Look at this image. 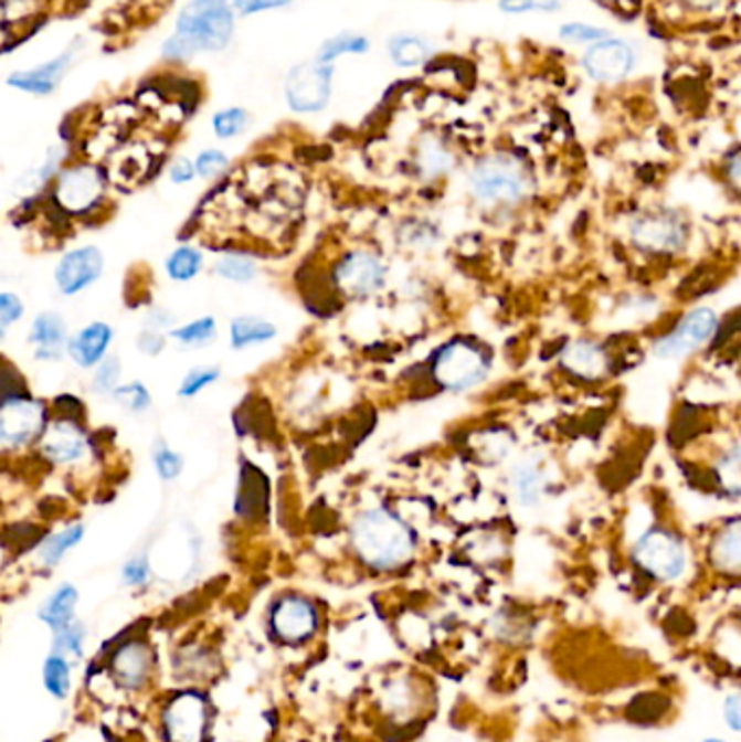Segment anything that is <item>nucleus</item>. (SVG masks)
Instances as JSON below:
<instances>
[{
    "label": "nucleus",
    "instance_id": "39",
    "mask_svg": "<svg viewBox=\"0 0 741 742\" xmlns=\"http://www.w3.org/2000/svg\"><path fill=\"white\" fill-rule=\"evenodd\" d=\"M123 380V361L116 354H109L107 359H103L96 368H94V375H92V393L100 395V398H109L116 386Z\"/></svg>",
    "mask_w": 741,
    "mask_h": 742
},
{
    "label": "nucleus",
    "instance_id": "50",
    "mask_svg": "<svg viewBox=\"0 0 741 742\" xmlns=\"http://www.w3.org/2000/svg\"><path fill=\"white\" fill-rule=\"evenodd\" d=\"M720 0H691V4H696V7H700V9H711V7H716Z\"/></svg>",
    "mask_w": 741,
    "mask_h": 742
},
{
    "label": "nucleus",
    "instance_id": "52",
    "mask_svg": "<svg viewBox=\"0 0 741 742\" xmlns=\"http://www.w3.org/2000/svg\"><path fill=\"white\" fill-rule=\"evenodd\" d=\"M2 556H4V552H2V548H0V564H2Z\"/></svg>",
    "mask_w": 741,
    "mask_h": 742
},
{
    "label": "nucleus",
    "instance_id": "43",
    "mask_svg": "<svg viewBox=\"0 0 741 742\" xmlns=\"http://www.w3.org/2000/svg\"><path fill=\"white\" fill-rule=\"evenodd\" d=\"M559 35L561 40L570 42V44H596V42H603L606 38H611L613 33L608 29H603V26H596V24H583V22H570V24H563L559 29Z\"/></svg>",
    "mask_w": 741,
    "mask_h": 742
},
{
    "label": "nucleus",
    "instance_id": "2",
    "mask_svg": "<svg viewBox=\"0 0 741 742\" xmlns=\"http://www.w3.org/2000/svg\"><path fill=\"white\" fill-rule=\"evenodd\" d=\"M350 543L359 560L374 571H394L415 552L411 528L388 508L363 510L350 528Z\"/></svg>",
    "mask_w": 741,
    "mask_h": 742
},
{
    "label": "nucleus",
    "instance_id": "19",
    "mask_svg": "<svg viewBox=\"0 0 741 742\" xmlns=\"http://www.w3.org/2000/svg\"><path fill=\"white\" fill-rule=\"evenodd\" d=\"M67 328L66 317L60 310H42L33 317L29 326V346L33 348V359L40 363H60L66 359Z\"/></svg>",
    "mask_w": 741,
    "mask_h": 742
},
{
    "label": "nucleus",
    "instance_id": "30",
    "mask_svg": "<svg viewBox=\"0 0 741 742\" xmlns=\"http://www.w3.org/2000/svg\"><path fill=\"white\" fill-rule=\"evenodd\" d=\"M370 49H372L370 38L361 33H337L320 46L314 60L336 65L337 60L348 57V55H368Z\"/></svg>",
    "mask_w": 741,
    "mask_h": 742
},
{
    "label": "nucleus",
    "instance_id": "27",
    "mask_svg": "<svg viewBox=\"0 0 741 742\" xmlns=\"http://www.w3.org/2000/svg\"><path fill=\"white\" fill-rule=\"evenodd\" d=\"M202 269H204V252L194 244H181L174 247L163 261L166 276L179 285L197 280Z\"/></svg>",
    "mask_w": 741,
    "mask_h": 742
},
{
    "label": "nucleus",
    "instance_id": "40",
    "mask_svg": "<svg viewBox=\"0 0 741 742\" xmlns=\"http://www.w3.org/2000/svg\"><path fill=\"white\" fill-rule=\"evenodd\" d=\"M194 170H197V179L202 181H213L218 177H222L229 170V155L220 148H204L194 159Z\"/></svg>",
    "mask_w": 741,
    "mask_h": 742
},
{
    "label": "nucleus",
    "instance_id": "49",
    "mask_svg": "<svg viewBox=\"0 0 741 742\" xmlns=\"http://www.w3.org/2000/svg\"><path fill=\"white\" fill-rule=\"evenodd\" d=\"M722 719L729 725L731 732H740L741 730V699L738 692H731L724 703H722Z\"/></svg>",
    "mask_w": 741,
    "mask_h": 742
},
{
    "label": "nucleus",
    "instance_id": "42",
    "mask_svg": "<svg viewBox=\"0 0 741 742\" xmlns=\"http://www.w3.org/2000/svg\"><path fill=\"white\" fill-rule=\"evenodd\" d=\"M152 562H150V556L144 552V554H135V556L129 558L123 569H120V577H123V584L129 586V589H144L150 584L152 580Z\"/></svg>",
    "mask_w": 741,
    "mask_h": 742
},
{
    "label": "nucleus",
    "instance_id": "1",
    "mask_svg": "<svg viewBox=\"0 0 741 742\" xmlns=\"http://www.w3.org/2000/svg\"><path fill=\"white\" fill-rule=\"evenodd\" d=\"M235 13L222 0H190L177 15L174 33L163 42L168 62H188L199 53H222L235 33Z\"/></svg>",
    "mask_w": 741,
    "mask_h": 742
},
{
    "label": "nucleus",
    "instance_id": "21",
    "mask_svg": "<svg viewBox=\"0 0 741 742\" xmlns=\"http://www.w3.org/2000/svg\"><path fill=\"white\" fill-rule=\"evenodd\" d=\"M85 523L81 521H74V523H67L66 528L44 537L35 550V558H38V564L42 569H55L64 562V558L74 552L83 539H85Z\"/></svg>",
    "mask_w": 741,
    "mask_h": 742
},
{
    "label": "nucleus",
    "instance_id": "28",
    "mask_svg": "<svg viewBox=\"0 0 741 742\" xmlns=\"http://www.w3.org/2000/svg\"><path fill=\"white\" fill-rule=\"evenodd\" d=\"M740 521H729L713 539L711 543V562L724 571V573H738L740 571Z\"/></svg>",
    "mask_w": 741,
    "mask_h": 742
},
{
    "label": "nucleus",
    "instance_id": "22",
    "mask_svg": "<svg viewBox=\"0 0 741 742\" xmlns=\"http://www.w3.org/2000/svg\"><path fill=\"white\" fill-rule=\"evenodd\" d=\"M81 602V593L72 582H62L38 608V618L51 629L57 632L67 623L76 621V608Z\"/></svg>",
    "mask_w": 741,
    "mask_h": 742
},
{
    "label": "nucleus",
    "instance_id": "18",
    "mask_svg": "<svg viewBox=\"0 0 741 742\" xmlns=\"http://www.w3.org/2000/svg\"><path fill=\"white\" fill-rule=\"evenodd\" d=\"M109 671L120 688L129 692L144 690L155 671V654L150 645L141 638L118 645L109 658Z\"/></svg>",
    "mask_w": 741,
    "mask_h": 742
},
{
    "label": "nucleus",
    "instance_id": "41",
    "mask_svg": "<svg viewBox=\"0 0 741 742\" xmlns=\"http://www.w3.org/2000/svg\"><path fill=\"white\" fill-rule=\"evenodd\" d=\"M27 315V305L15 292H0V341H4L15 324Z\"/></svg>",
    "mask_w": 741,
    "mask_h": 742
},
{
    "label": "nucleus",
    "instance_id": "44",
    "mask_svg": "<svg viewBox=\"0 0 741 742\" xmlns=\"http://www.w3.org/2000/svg\"><path fill=\"white\" fill-rule=\"evenodd\" d=\"M235 15H253L272 9H283L294 0H222Z\"/></svg>",
    "mask_w": 741,
    "mask_h": 742
},
{
    "label": "nucleus",
    "instance_id": "29",
    "mask_svg": "<svg viewBox=\"0 0 741 742\" xmlns=\"http://www.w3.org/2000/svg\"><path fill=\"white\" fill-rule=\"evenodd\" d=\"M543 471L539 469L536 463H520L514 474H511V491L516 495L518 504L525 508L538 506L539 499L543 497Z\"/></svg>",
    "mask_w": 741,
    "mask_h": 742
},
{
    "label": "nucleus",
    "instance_id": "45",
    "mask_svg": "<svg viewBox=\"0 0 741 742\" xmlns=\"http://www.w3.org/2000/svg\"><path fill=\"white\" fill-rule=\"evenodd\" d=\"M168 343H170V341H168V335H166V332L144 330V332H139V337H137V341H135V348H137L139 354L155 359V357H159V354L168 348Z\"/></svg>",
    "mask_w": 741,
    "mask_h": 742
},
{
    "label": "nucleus",
    "instance_id": "36",
    "mask_svg": "<svg viewBox=\"0 0 741 742\" xmlns=\"http://www.w3.org/2000/svg\"><path fill=\"white\" fill-rule=\"evenodd\" d=\"M415 166L426 179H437V177H444V174L451 172V168L455 166V157L440 141L431 139V141H424L420 146L417 157H415Z\"/></svg>",
    "mask_w": 741,
    "mask_h": 742
},
{
    "label": "nucleus",
    "instance_id": "15",
    "mask_svg": "<svg viewBox=\"0 0 741 742\" xmlns=\"http://www.w3.org/2000/svg\"><path fill=\"white\" fill-rule=\"evenodd\" d=\"M388 278L383 261L366 250H354L341 258L336 269V285L348 298H368L377 294Z\"/></svg>",
    "mask_w": 741,
    "mask_h": 742
},
{
    "label": "nucleus",
    "instance_id": "16",
    "mask_svg": "<svg viewBox=\"0 0 741 742\" xmlns=\"http://www.w3.org/2000/svg\"><path fill=\"white\" fill-rule=\"evenodd\" d=\"M631 237L646 252H676L687 244L689 226L673 211H655L631 224Z\"/></svg>",
    "mask_w": 741,
    "mask_h": 742
},
{
    "label": "nucleus",
    "instance_id": "33",
    "mask_svg": "<svg viewBox=\"0 0 741 742\" xmlns=\"http://www.w3.org/2000/svg\"><path fill=\"white\" fill-rule=\"evenodd\" d=\"M109 398L123 413H127L131 417L146 415L152 409V393L146 386V382H141V380L120 382Z\"/></svg>",
    "mask_w": 741,
    "mask_h": 742
},
{
    "label": "nucleus",
    "instance_id": "32",
    "mask_svg": "<svg viewBox=\"0 0 741 742\" xmlns=\"http://www.w3.org/2000/svg\"><path fill=\"white\" fill-rule=\"evenodd\" d=\"M213 274L226 283L235 285H248L257 278L260 269L257 263L242 252H226L213 263Z\"/></svg>",
    "mask_w": 741,
    "mask_h": 742
},
{
    "label": "nucleus",
    "instance_id": "47",
    "mask_svg": "<svg viewBox=\"0 0 741 742\" xmlns=\"http://www.w3.org/2000/svg\"><path fill=\"white\" fill-rule=\"evenodd\" d=\"M168 177L174 186H190L197 181V170H194V161L188 157H177L170 168H168Z\"/></svg>",
    "mask_w": 741,
    "mask_h": 742
},
{
    "label": "nucleus",
    "instance_id": "24",
    "mask_svg": "<svg viewBox=\"0 0 741 742\" xmlns=\"http://www.w3.org/2000/svg\"><path fill=\"white\" fill-rule=\"evenodd\" d=\"M563 365L570 373L581 375L585 380L601 378L606 371L605 350L594 341L581 339L563 352Z\"/></svg>",
    "mask_w": 741,
    "mask_h": 742
},
{
    "label": "nucleus",
    "instance_id": "51",
    "mask_svg": "<svg viewBox=\"0 0 741 742\" xmlns=\"http://www.w3.org/2000/svg\"><path fill=\"white\" fill-rule=\"evenodd\" d=\"M702 742H724V741H720V739H707V741Z\"/></svg>",
    "mask_w": 741,
    "mask_h": 742
},
{
    "label": "nucleus",
    "instance_id": "8",
    "mask_svg": "<svg viewBox=\"0 0 741 742\" xmlns=\"http://www.w3.org/2000/svg\"><path fill=\"white\" fill-rule=\"evenodd\" d=\"M687 548L666 528H653L635 543V562L655 580L674 582L687 571Z\"/></svg>",
    "mask_w": 741,
    "mask_h": 742
},
{
    "label": "nucleus",
    "instance_id": "48",
    "mask_svg": "<svg viewBox=\"0 0 741 742\" xmlns=\"http://www.w3.org/2000/svg\"><path fill=\"white\" fill-rule=\"evenodd\" d=\"M177 317L163 307H152L144 317V330H157V332H168L174 326Z\"/></svg>",
    "mask_w": 741,
    "mask_h": 742
},
{
    "label": "nucleus",
    "instance_id": "5",
    "mask_svg": "<svg viewBox=\"0 0 741 742\" xmlns=\"http://www.w3.org/2000/svg\"><path fill=\"white\" fill-rule=\"evenodd\" d=\"M57 417L49 420L44 433L38 438V449L42 458L57 467L81 465L89 456V434L81 424L76 413H83V402H76L74 409L55 406Z\"/></svg>",
    "mask_w": 741,
    "mask_h": 742
},
{
    "label": "nucleus",
    "instance_id": "46",
    "mask_svg": "<svg viewBox=\"0 0 741 742\" xmlns=\"http://www.w3.org/2000/svg\"><path fill=\"white\" fill-rule=\"evenodd\" d=\"M561 0H500V9L507 13H529V11H554Z\"/></svg>",
    "mask_w": 741,
    "mask_h": 742
},
{
    "label": "nucleus",
    "instance_id": "25",
    "mask_svg": "<svg viewBox=\"0 0 741 742\" xmlns=\"http://www.w3.org/2000/svg\"><path fill=\"white\" fill-rule=\"evenodd\" d=\"M433 42L420 33H399L388 42V55L399 67L424 65L433 57Z\"/></svg>",
    "mask_w": 741,
    "mask_h": 742
},
{
    "label": "nucleus",
    "instance_id": "31",
    "mask_svg": "<svg viewBox=\"0 0 741 742\" xmlns=\"http://www.w3.org/2000/svg\"><path fill=\"white\" fill-rule=\"evenodd\" d=\"M42 683L53 699L57 701L67 699L72 690V660L66 656L49 651L42 665Z\"/></svg>",
    "mask_w": 741,
    "mask_h": 742
},
{
    "label": "nucleus",
    "instance_id": "10",
    "mask_svg": "<svg viewBox=\"0 0 741 742\" xmlns=\"http://www.w3.org/2000/svg\"><path fill=\"white\" fill-rule=\"evenodd\" d=\"M105 274V254L98 246L66 250L53 272V283L64 298H76L92 289Z\"/></svg>",
    "mask_w": 741,
    "mask_h": 742
},
{
    "label": "nucleus",
    "instance_id": "7",
    "mask_svg": "<svg viewBox=\"0 0 741 742\" xmlns=\"http://www.w3.org/2000/svg\"><path fill=\"white\" fill-rule=\"evenodd\" d=\"M336 65L316 60L300 63L289 70L285 78V100L296 114L322 112L334 94Z\"/></svg>",
    "mask_w": 741,
    "mask_h": 742
},
{
    "label": "nucleus",
    "instance_id": "20",
    "mask_svg": "<svg viewBox=\"0 0 741 742\" xmlns=\"http://www.w3.org/2000/svg\"><path fill=\"white\" fill-rule=\"evenodd\" d=\"M116 330L107 321H89L83 328H78L67 339L66 357L78 370H94L103 359L109 357V350L114 346Z\"/></svg>",
    "mask_w": 741,
    "mask_h": 742
},
{
    "label": "nucleus",
    "instance_id": "9",
    "mask_svg": "<svg viewBox=\"0 0 741 742\" xmlns=\"http://www.w3.org/2000/svg\"><path fill=\"white\" fill-rule=\"evenodd\" d=\"M489 370L487 357L466 339L446 343L433 361V375L448 391H466L476 386Z\"/></svg>",
    "mask_w": 741,
    "mask_h": 742
},
{
    "label": "nucleus",
    "instance_id": "35",
    "mask_svg": "<svg viewBox=\"0 0 741 742\" xmlns=\"http://www.w3.org/2000/svg\"><path fill=\"white\" fill-rule=\"evenodd\" d=\"M150 463H152V469H155L157 478L166 485L177 483L183 476V469H186L183 454L177 452L172 445H168L161 438L150 449Z\"/></svg>",
    "mask_w": 741,
    "mask_h": 742
},
{
    "label": "nucleus",
    "instance_id": "26",
    "mask_svg": "<svg viewBox=\"0 0 741 742\" xmlns=\"http://www.w3.org/2000/svg\"><path fill=\"white\" fill-rule=\"evenodd\" d=\"M168 341H174L177 346L186 348V350H202L211 343H215L220 328H218V319L213 315H202L192 321L186 324H177L172 326L168 332Z\"/></svg>",
    "mask_w": 741,
    "mask_h": 742
},
{
    "label": "nucleus",
    "instance_id": "34",
    "mask_svg": "<svg viewBox=\"0 0 741 742\" xmlns=\"http://www.w3.org/2000/svg\"><path fill=\"white\" fill-rule=\"evenodd\" d=\"M87 638H89V629H87V625L81 623V621L76 618V621L67 623L66 627L53 632L51 654L66 656L70 660H81V658H85Z\"/></svg>",
    "mask_w": 741,
    "mask_h": 742
},
{
    "label": "nucleus",
    "instance_id": "12",
    "mask_svg": "<svg viewBox=\"0 0 741 742\" xmlns=\"http://www.w3.org/2000/svg\"><path fill=\"white\" fill-rule=\"evenodd\" d=\"M81 51H83V42H81V38H76L60 55H55L46 62L35 63L31 67H24V70H13L7 76V85L11 89L22 92V94L51 96L53 92H57V87L66 78L67 72L78 60Z\"/></svg>",
    "mask_w": 741,
    "mask_h": 742
},
{
    "label": "nucleus",
    "instance_id": "38",
    "mask_svg": "<svg viewBox=\"0 0 741 742\" xmlns=\"http://www.w3.org/2000/svg\"><path fill=\"white\" fill-rule=\"evenodd\" d=\"M222 375V370L218 365H197L181 378V384L177 389V395L181 400H194L199 398L202 391L213 386Z\"/></svg>",
    "mask_w": 741,
    "mask_h": 742
},
{
    "label": "nucleus",
    "instance_id": "4",
    "mask_svg": "<svg viewBox=\"0 0 741 742\" xmlns=\"http://www.w3.org/2000/svg\"><path fill=\"white\" fill-rule=\"evenodd\" d=\"M109 174L96 163L81 161L62 168L55 177L51 200L67 218H92L107 200Z\"/></svg>",
    "mask_w": 741,
    "mask_h": 742
},
{
    "label": "nucleus",
    "instance_id": "14",
    "mask_svg": "<svg viewBox=\"0 0 741 742\" xmlns=\"http://www.w3.org/2000/svg\"><path fill=\"white\" fill-rule=\"evenodd\" d=\"M269 627L278 640L298 645L314 638L320 627V615L311 600L303 595H285L276 600L269 611Z\"/></svg>",
    "mask_w": 741,
    "mask_h": 742
},
{
    "label": "nucleus",
    "instance_id": "3",
    "mask_svg": "<svg viewBox=\"0 0 741 742\" xmlns=\"http://www.w3.org/2000/svg\"><path fill=\"white\" fill-rule=\"evenodd\" d=\"M470 191L483 204H518L531 191V174L514 155H487L472 168Z\"/></svg>",
    "mask_w": 741,
    "mask_h": 742
},
{
    "label": "nucleus",
    "instance_id": "23",
    "mask_svg": "<svg viewBox=\"0 0 741 742\" xmlns=\"http://www.w3.org/2000/svg\"><path fill=\"white\" fill-rule=\"evenodd\" d=\"M276 337V326L257 315H240L229 324V341L233 350H248L264 346Z\"/></svg>",
    "mask_w": 741,
    "mask_h": 742
},
{
    "label": "nucleus",
    "instance_id": "37",
    "mask_svg": "<svg viewBox=\"0 0 741 742\" xmlns=\"http://www.w3.org/2000/svg\"><path fill=\"white\" fill-rule=\"evenodd\" d=\"M251 124V114L244 107H226L213 114L211 128L218 139H235L246 132Z\"/></svg>",
    "mask_w": 741,
    "mask_h": 742
},
{
    "label": "nucleus",
    "instance_id": "13",
    "mask_svg": "<svg viewBox=\"0 0 741 742\" xmlns=\"http://www.w3.org/2000/svg\"><path fill=\"white\" fill-rule=\"evenodd\" d=\"M716 330H718V315H716V310L709 309V307L689 310L674 326L673 332H668L666 337H661L655 343V354L659 359H680V357H687V354L700 350L702 346H707V341L713 339Z\"/></svg>",
    "mask_w": 741,
    "mask_h": 742
},
{
    "label": "nucleus",
    "instance_id": "11",
    "mask_svg": "<svg viewBox=\"0 0 741 742\" xmlns=\"http://www.w3.org/2000/svg\"><path fill=\"white\" fill-rule=\"evenodd\" d=\"M161 728L168 742H204L209 706L197 690H183L163 708Z\"/></svg>",
    "mask_w": 741,
    "mask_h": 742
},
{
    "label": "nucleus",
    "instance_id": "6",
    "mask_svg": "<svg viewBox=\"0 0 741 742\" xmlns=\"http://www.w3.org/2000/svg\"><path fill=\"white\" fill-rule=\"evenodd\" d=\"M49 420V406L27 391L0 398V445L20 449L38 443Z\"/></svg>",
    "mask_w": 741,
    "mask_h": 742
},
{
    "label": "nucleus",
    "instance_id": "17",
    "mask_svg": "<svg viewBox=\"0 0 741 742\" xmlns=\"http://www.w3.org/2000/svg\"><path fill=\"white\" fill-rule=\"evenodd\" d=\"M635 62V49L626 40H620L615 35L592 44L583 55V67L587 76L603 85L622 83L633 72Z\"/></svg>",
    "mask_w": 741,
    "mask_h": 742
}]
</instances>
